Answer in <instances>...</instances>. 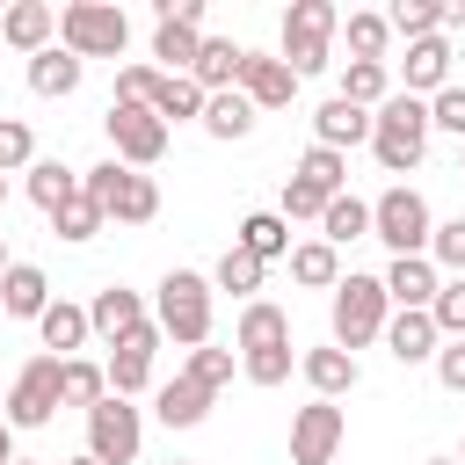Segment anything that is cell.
<instances>
[{
	"label": "cell",
	"instance_id": "obj_1",
	"mask_svg": "<svg viewBox=\"0 0 465 465\" xmlns=\"http://www.w3.org/2000/svg\"><path fill=\"white\" fill-rule=\"evenodd\" d=\"M232 349H240V371H247V385H283L291 378V312L283 305H269V298H247L240 305V327H232Z\"/></svg>",
	"mask_w": 465,
	"mask_h": 465
},
{
	"label": "cell",
	"instance_id": "obj_2",
	"mask_svg": "<svg viewBox=\"0 0 465 465\" xmlns=\"http://www.w3.org/2000/svg\"><path fill=\"white\" fill-rule=\"evenodd\" d=\"M371 153H378L385 174L421 167V153H429V102H414V94L392 87V94L371 109Z\"/></svg>",
	"mask_w": 465,
	"mask_h": 465
},
{
	"label": "cell",
	"instance_id": "obj_3",
	"mask_svg": "<svg viewBox=\"0 0 465 465\" xmlns=\"http://www.w3.org/2000/svg\"><path fill=\"white\" fill-rule=\"evenodd\" d=\"M80 196H87L102 218H116V225H153V218H160V182L138 174V167H124V160L87 167V174H80Z\"/></svg>",
	"mask_w": 465,
	"mask_h": 465
},
{
	"label": "cell",
	"instance_id": "obj_4",
	"mask_svg": "<svg viewBox=\"0 0 465 465\" xmlns=\"http://www.w3.org/2000/svg\"><path fill=\"white\" fill-rule=\"evenodd\" d=\"M153 327L182 349H203L211 341V276L196 269H167L160 276V298H153Z\"/></svg>",
	"mask_w": 465,
	"mask_h": 465
},
{
	"label": "cell",
	"instance_id": "obj_5",
	"mask_svg": "<svg viewBox=\"0 0 465 465\" xmlns=\"http://www.w3.org/2000/svg\"><path fill=\"white\" fill-rule=\"evenodd\" d=\"M385 320H392V298H385V283L378 276H341L334 283V305H327V327H334V349H371L378 334H385Z\"/></svg>",
	"mask_w": 465,
	"mask_h": 465
},
{
	"label": "cell",
	"instance_id": "obj_6",
	"mask_svg": "<svg viewBox=\"0 0 465 465\" xmlns=\"http://www.w3.org/2000/svg\"><path fill=\"white\" fill-rule=\"evenodd\" d=\"M334 29H341V7L334 0H291L283 7V65L298 80L327 73L334 65Z\"/></svg>",
	"mask_w": 465,
	"mask_h": 465
},
{
	"label": "cell",
	"instance_id": "obj_7",
	"mask_svg": "<svg viewBox=\"0 0 465 465\" xmlns=\"http://www.w3.org/2000/svg\"><path fill=\"white\" fill-rule=\"evenodd\" d=\"M58 44L87 65V58H124V44H131V15L116 7V0H73V7H58Z\"/></svg>",
	"mask_w": 465,
	"mask_h": 465
},
{
	"label": "cell",
	"instance_id": "obj_8",
	"mask_svg": "<svg viewBox=\"0 0 465 465\" xmlns=\"http://www.w3.org/2000/svg\"><path fill=\"white\" fill-rule=\"evenodd\" d=\"M429 232H436V218H429V196H421V189L392 182V189L371 203V240H385L392 254H429Z\"/></svg>",
	"mask_w": 465,
	"mask_h": 465
},
{
	"label": "cell",
	"instance_id": "obj_9",
	"mask_svg": "<svg viewBox=\"0 0 465 465\" xmlns=\"http://www.w3.org/2000/svg\"><path fill=\"white\" fill-rule=\"evenodd\" d=\"M138 443H145V421H138V407L131 400H94L87 407V458L94 465H131L138 458Z\"/></svg>",
	"mask_w": 465,
	"mask_h": 465
},
{
	"label": "cell",
	"instance_id": "obj_10",
	"mask_svg": "<svg viewBox=\"0 0 465 465\" xmlns=\"http://www.w3.org/2000/svg\"><path fill=\"white\" fill-rule=\"evenodd\" d=\"M0 414H7V429H44V421L58 414V356H29V363L15 371Z\"/></svg>",
	"mask_w": 465,
	"mask_h": 465
},
{
	"label": "cell",
	"instance_id": "obj_11",
	"mask_svg": "<svg viewBox=\"0 0 465 465\" xmlns=\"http://www.w3.org/2000/svg\"><path fill=\"white\" fill-rule=\"evenodd\" d=\"M160 153H167V124L153 116V109H131V102H109V160H124V167H160Z\"/></svg>",
	"mask_w": 465,
	"mask_h": 465
},
{
	"label": "cell",
	"instance_id": "obj_12",
	"mask_svg": "<svg viewBox=\"0 0 465 465\" xmlns=\"http://www.w3.org/2000/svg\"><path fill=\"white\" fill-rule=\"evenodd\" d=\"M341 436H349V414L334 400H305L291 414V465H334Z\"/></svg>",
	"mask_w": 465,
	"mask_h": 465
},
{
	"label": "cell",
	"instance_id": "obj_13",
	"mask_svg": "<svg viewBox=\"0 0 465 465\" xmlns=\"http://www.w3.org/2000/svg\"><path fill=\"white\" fill-rule=\"evenodd\" d=\"M378 283H385L392 312H429V305H436V291H443V276H436V262H429V254H392Z\"/></svg>",
	"mask_w": 465,
	"mask_h": 465
},
{
	"label": "cell",
	"instance_id": "obj_14",
	"mask_svg": "<svg viewBox=\"0 0 465 465\" xmlns=\"http://www.w3.org/2000/svg\"><path fill=\"white\" fill-rule=\"evenodd\" d=\"M240 94L254 102V116H269V109H291V94H298V73H291L283 58H262V51H247V65H240Z\"/></svg>",
	"mask_w": 465,
	"mask_h": 465
},
{
	"label": "cell",
	"instance_id": "obj_15",
	"mask_svg": "<svg viewBox=\"0 0 465 465\" xmlns=\"http://www.w3.org/2000/svg\"><path fill=\"white\" fill-rule=\"evenodd\" d=\"M312 145H327V153H341V160H349V145H371V109H356V102L327 94V102L312 109Z\"/></svg>",
	"mask_w": 465,
	"mask_h": 465
},
{
	"label": "cell",
	"instance_id": "obj_16",
	"mask_svg": "<svg viewBox=\"0 0 465 465\" xmlns=\"http://www.w3.org/2000/svg\"><path fill=\"white\" fill-rule=\"evenodd\" d=\"M436 87H450V44H443V36H421V44H407V58H400V94L429 102Z\"/></svg>",
	"mask_w": 465,
	"mask_h": 465
},
{
	"label": "cell",
	"instance_id": "obj_17",
	"mask_svg": "<svg viewBox=\"0 0 465 465\" xmlns=\"http://www.w3.org/2000/svg\"><path fill=\"white\" fill-rule=\"evenodd\" d=\"M0 36H7L22 58H36V51L58 44V7H44V0H15V7L0 15Z\"/></svg>",
	"mask_w": 465,
	"mask_h": 465
},
{
	"label": "cell",
	"instance_id": "obj_18",
	"mask_svg": "<svg viewBox=\"0 0 465 465\" xmlns=\"http://www.w3.org/2000/svg\"><path fill=\"white\" fill-rule=\"evenodd\" d=\"M378 341L392 349V363H436V349H443V334H436L429 312H392Z\"/></svg>",
	"mask_w": 465,
	"mask_h": 465
},
{
	"label": "cell",
	"instance_id": "obj_19",
	"mask_svg": "<svg viewBox=\"0 0 465 465\" xmlns=\"http://www.w3.org/2000/svg\"><path fill=\"white\" fill-rule=\"evenodd\" d=\"M298 371H305L312 400H341V392H356V378H363V371H356V356H349V349H334V341H327V349H305V356H298Z\"/></svg>",
	"mask_w": 465,
	"mask_h": 465
},
{
	"label": "cell",
	"instance_id": "obj_20",
	"mask_svg": "<svg viewBox=\"0 0 465 465\" xmlns=\"http://www.w3.org/2000/svg\"><path fill=\"white\" fill-rule=\"evenodd\" d=\"M240 65H247V51H240L232 36H203V44H196L189 80H196L203 94H225V87H240Z\"/></svg>",
	"mask_w": 465,
	"mask_h": 465
},
{
	"label": "cell",
	"instance_id": "obj_21",
	"mask_svg": "<svg viewBox=\"0 0 465 465\" xmlns=\"http://www.w3.org/2000/svg\"><path fill=\"white\" fill-rule=\"evenodd\" d=\"M44 305H51V276H44L36 262H7V276H0V312L44 320Z\"/></svg>",
	"mask_w": 465,
	"mask_h": 465
},
{
	"label": "cell",
	"instance_id": "obj_22",
	"mask_svg": "<svg viewBox=\"0 0 465 465\" xmlns=\"http://www.w3.org/2000/svg\"><path fill=\"white\" fill-rule=\"evenodd\" d=\"M87 334H94V327H87V305H65V298H51L44 320H36V341H44V356H58V363H65Z\"/></svg>",
	"mask_w": 465,
	"mask_h": 465
},
{
	"label": "cell",
	"instance_id": "obj_23",
	"mask_svg": "<svg viewBox=\"0 0 465 465\" xmlns=\"http://www.w3.org/2000/svg\"><path fill=\"white\" fill-rule=\"evenodd\" d=\"M211 400H218V392H203L196 378H182V371H174V378L153 392V414H160L167 429H196V421L211 414Z\"/></svg>",
	"mask_w": 465,
	"mask_h": 465
},
{
	"label": "cell",
	"instance_id": "obj_24",
	"mask_svg": "<svg viewBox=\"0 0 465 465\" xmlns=\"http://www.w3.org/2000/svg\"><path fill=\"white\" fill-rule=\"evenodd\" d=\"M138 320H145V298H138V291H124V283L94 291V305H87V327H94V334H109V341H124Z\"/></svg>",
	"mask_w": 465,
	"mask_h": 465
},
{
	"label": "cell",
	"instance_id": "obj_25",
	"mask_svg": "<svg viewBox=\"0 0 465 465\" xmlns=\"http://www.w3.org/2000/svg\"><path fill=\"white\" fill-rule=\"evenodd\" d=\"M80 73H87V65H80L65 44H51V51H36V58H29V94L58 102V94H73V87H80Z\"/></svg>",
	"mask_w": 465,
	"mask_h": 465
},
{
	"label": "cell",
	"instance_id": "obj_26",
	"mask_svg": "<svg viewBox=\"0 0 465 465\" xmlns=\"http://www.w3.org/2000/svg\"><path fill=\"white\" fill-rule=\"evenodd\" d=\"M145 109H153L167 131H174V124H196V116H203V87H196L189 73H160V87H153Z\"/></svg>",
	"mask_w": 465,
	"mask_h": 465
},
{
	"label": "cell",
	"instance_id": "obj_27",
	"mask_svg": "<svg viewBox=\"0 0 465 465\" xmlns=\"http://www.w3.org/2000/svg\"><path fill=\"white\" fill-rule=\"evenodd\" d=\"M320 240H327L334 254H341L349 240H371V203H363V196H349V189H341V196H327V211H320Z\"/></svg>",
	"mask_w": 465,
	"mask_h": 465
},
{
	"label": "cell",
	"instance_id": "obj_28",
	"mask_svg": "<svg viewBox=\"0 0 465 465\" xmlns=\"http://www.w3.org/2000/svg\"><path fill=\"white\" fill-rule=\"evenodd\" d=\"M240 254H254L262 269L269 262H291V225L276 218V211H254V218H240V240H232Z\"/></svg>",
	"mask_w": 465,
	"mask_h": 465
},
{
	"label": "cell",
	"instance_id": "obj_29",
	"mask_svg": "<svg viewBox=\"0 0 465 465\" xmlns=\"http://www.w3.org/2000/svg\"><path fill=\"white\" fill-rule=\"evenodd\" d=\"M443 22H450V0H392V7H385V29L407 36V44L443 36Z\"/></svg>",
	"mask_w": 465,
	"mask_h": 465
},
{
	"label": "cell",
	"instance_id": "obj_30",
	"mask_svg": "<svg viewBox=\"0 0 465 465\" xmlns=\"http://www.w3.org/2000/svg\"><path fill=\"white\" fill-rule=\"evenodd\" d=\"M196 124H203L211 138H225V145H232V138H247V131H254V102H247L240 87H225V94H203V116H196Z\"/></svg>",
	"mask_w": 465,
	"mask_h": 465
},
{
	"label": "cell",
	"instance_id": "obj_31",
	"mask_svg": "<svg viewBox=\"0 0 465 465\" xmlns=\"http://www.w3.org/2000/svg\"><path fill=\"white\" fill-rule=\"evenodd\" d=\"M80 196V167H65V160H29V203L51 218L58 203H73Z\"/></svg>",
	"mask_w": 465,
	"mask_h": 465
},
{
	"label": "cell",
	"instance_id": "obj_32",
	"mask_svg": "<svg viewBox=\"0 0 465 465\" xmlns=\"http://www.w3.org/2000/svg\"><path fill=\"white\" fill-rule=\"evenodd\" d=\"M291 283H305V291H334V283H341V254H334L327 240H298V247H291Z\"/></svg>",
	"mask_w": 465,
	"mask_h": 465
},
{
	"label": "cell",
	"instance_id": "obj_33",
	"mask_svg": "<svg viewBox=\"0 0 465 465\" xmlns=\"http://www.w3.org/2000/svg\"><path fill=\"white\" fill-rule=\"evenodd\" d=\"M94 400H109V378H102V363H87V356H65L58 363V407H94Z\"/></svg>",
	"mask_w": 465,
	"mask_h": 465
},
{
	"label": "cell",
	"instance_id": "obj_34",
	"mask_svg": "<svg viewBox=\"0 0 465 465\" xmlns=\"http://www.w3.org/2000/svg\"><path fill=\"white\" fill-rule=\"evenodd\" d=\"M341 36H349V65H385V44H392V29H385V15H349L341 22Z\"/></svg>",
	"mask_w": 465,
	"mask_h": 465
},
{
	"label": "cell",
	"instance_id": "obj_35",
	"mask_svg": "<svg viewBox=\"0 0 465 465\" xmlns=\"http://www.w3.org/2000/svg\"><path fill=\"white\" fill-rule=\"evenodd\" d=\"M341 102H356V109H378L385 94H392V73L385 65H341V87H334Z\"/></svg>",
	"mask_w": 465,
	"mask_h": 465
},
{
	"label": "cell",
	"instance_id": "obj_36",
	"mask_svg": "<svg viewBox=\"0 0 465 465\" xmlns=\"http://www.w3.org/2000/svg\"><path fill=\"white\" fill-rule=\"evenodd\" d=\"M291 174H298V182H312L320 196H341V182H349V160H341V153H327V145H305V160H298Z\"/></svg>",
	"mask_w": 465,
	"mask_h": 465
},
{
	"label": "cell",
	"instance_id": "obj_37",
	"mask_svg": "<svg viewBox=\"0 0 465 465\" xmlns=\"http://www.w3.org/2000/svg\"><path fill=\"white\" fill-rule=\"evenodd\" d=\"M102 378H109V392H116V400H131V392H145V385H153V356H145V349H116V356L102 363Z\"/></svg>",
	"mask_w": 465,
	"mask_h": 465
},
{
	"label": "cell",
	"instance_id": "obj_38",
	"mask_svg": "<svg viewBox=\"0 0 465 465\" xmlns=\"http://www.w3.org/2000/svg\"><path fill=\"white\" fill-rule=\"evenodd\" d=\"M211 291H232V298L262 291V262H254V254H240V247H225V254H218V269H211Z\"/></svg>",
	"mask_w": 465,
	"mask_h": 465
},
{
	"label": "cell",
	"instance_id": "obj_39",
	"mask_svg": "<svg viewBox=\"0 0 465 465\" xmlns=\"http://www.w3.org/2000/svg\"><path fill=\"white\" fill-rule=\"evenodd\" d=\"M429 320H436V334H443V341H465V276H443V291H436Z\"/></svg>",
	"mask_w": 465,
	"mask_h": 465
},
{
	"label": "cell",
	"instance_id": "obj_40",
	"mask_svg": "<svg viewBox=\"0 0 465 465\" xmlns=\"http://www.w3.org/2000/svg\"><path fill=\"white\" fill-rule=\"evenodd\" d=\"M102 225H109V218H102L87 196H73V203H58V211H51V232H58V240H94Z\"/></svg>",
	"mask_w": 465,
	"mask_h": 465
},
{
	"label": "cell",
	"instance_id": "obj_41",
	"mask_svg": "<svg viewBox=\"0 0 465 465\" xmlns=\"http://www.w3.org/2000/svg\"><path fill=\"white\" fill-rule=\"evenodd\" d=\"M182 378H196L203 392H218V385H232V349H189V363H182Z\"/></svg>",
	"mask_w": 465,
	"mask_h": 465
},
{
	"label": "cell",
	"instance_id": "obj_42",
	"mask_svg": "<svg viewBox=\"0 0 465 465\" xmlns=\"http://www.w3.org/2000/svg\"><path fill=\"white\" fill-rule=\"evenodd\" d=\"M29 160H36L29 124H22V116H0V174H29Z\"/></svg>",
	"mask_w": 465,
	"mask_h": 465
},
{
	"label": "cell",
	"instance_id": "obj_43",
	"mask_svg": "<svg viewBox=\"0 0 465 465\" xmlns=\"http://www.w3.org/2000/svg\"><path fill=\"white\" fill-rule=\"evenodd\" d=\"M429 262H436V276H443V269L465 276V218H443V225L429 232Z\"/></svg>",
	"mask_w": 465,
	"mask_h": 465
},
{
	"label": "cell",
	"instance_id": "obj_44",
	"mask_svg": "<svg viewBox=\"0 0 465 465\" xmlns=\"http://www.w3.org/2000/svg\"><path fill=\"white\" fill-rule=\"evenodd\" d=\"M153 87H160V65H145V58H124V65H116V102L145 109V102H153Z\"/></svg>",
	"mask_w": 465,
	"mask_h": 465
},
{
	"label": "cell",
	"instance_id": "obj_45",
	"mask_svg": "<svg viewBox=\"0 0 465 465\" xmlns=\"http://www.w3.org/2000/svg\"><path fill=\"white\" fill-rule=\"evenodd\" d=\"M429 131H450V138H465V87H458V80L429 94Z\"/></svg>",
	"mask_w": 465,
	"mask_h": 465
},
{
	"label": "cell",
	"instance_id": "obj_46",
	"mask_svg": "<svg viewBox=\"0 0 465 465\" xmlns=\"http://www.w3.org/2000/svg\"><path fill=\"white\" fill-rule=\"evenodd\" d=\"M320 211H327V196H320L312 182H298V174H291V182H283V211H276V218L291 225V218H320Z\"/></svg>",
	"mask_w": 465,
	"mask_h": 465
},
{
	"label": "cell",
	"instance_id": "obj_47",
	"mask_svg": "<svg viewBox=\"0 0 465 465\" xmlns=\"http://www.w3.org/2000/svg\"><path fill=\"white\" fill-rule=\"evenodd\" d=\"M436 378H443V392H465V341L436 349Z\"/></svg>",
	"mask_w": 465,
	"mask_h": 465
},
{
	"label": "cell",
	"instance_id": "obj_48",
	"mask_svg": "<svg viewBox=\"0 0 465 465\" xmlns=\"http://www.w3.org/2000/svg\"><path fill=\"white\" fill-rule=\"evenodd\" d=\"M0 465H15V429H7V414H0Z\"/></svg>",
	"mask_w": 465,
	"mask_h": 465
},
{
	"label": "cell",
	"instance_id": "obj_49",
	"mask_svg": "<svg viewBox=\"0 0 465 465\" xmlns=\"http://www.w3.org/2000/svg\"><path fill=\"white\" fill-rule=\"evenodd\" d=\"M450 22H465V0H450Z\"/></svg>",
	"mask_w": 465,
	"mask_h": 465
},
{
	"label": "cell",
	"instance_id": "obj_50",
	"mask_svg": "<svg viewBox=\"0 0 465 465\" xmlns=\"http://www.w3.org/2000/svg\"><path fill=\"white\" fill-rule=\"evenodd\" d=\"M0 276H7V240H0Z\"/></svg>",
	"mask_w": 465,
	"mask_h": 465
},
{
	"label": "cell",
	"instance_id": "obj_51",
	"mask_svg": "<svg viewBox=\"0 0 465 465\" xmlns=\"http://www.w3.org/2000/svg\"><path fill=\"white\" fill-rule=\"evenodd\" d=\"M65 465H94V458H87V450H80V458H65Z\"/></svg>",
	"mask_w": 465,
	"mask_h": 465
},
{
	"label": "cell",
	"instance_id": "obj_52",
	"mask_svg": "<svg viewBox=\"0 0 465 465\" xmlns=\"http://www.w3.org/2000/svg\"><path fill=\"white\" fill-rule=\"evenodd\" d=\"M421 465H458V458H421Z\"/></svg>",
	"mask_w": 465,
	"mask_h": 465
},
{
	"label": "cell",
	"instance_id": "obj_53",
	"mask_svg": "<svg viewBox=\"0 0 465 465\" xmlns=\"http://www.w3.org/2000/svg\"><path fill=\"white\" fill-rule=\"evenodd\" d=\"M0 211H7V174H0Z\"/></svg>",
	"mask_w": 465,
	"mask_h": 465
},
{
	"label": "cell",
	"instance_id": "obj_54",
	"mask_svg": "<svg viewBox=\"0 0 465 465\" xmlns=\"http://www.w3.org/2000/svg\"><path fill=\"white\" fill-rule=\"evenodd\" d=\"M15 465H36V458H15Z\"/></svg>",
	"mask_w": 465,
	"mask_h": 465
},
{
	"label": "cell",
	"instance_id": "obj_55",
	"mask_svg": "<svg viewBox=\"0 0 465 465\" xmlns=\"http://www.w3.org/2000/svg\"><path fill=\"white\" fill-rule=\"evenodd\" d=\"M458 174H465V153H458Z\"/></svg>",
	"mask_w": 465,
	"mask_h": 465
},
{
	"label": "cell",
	"instance_id": "obj_56",
	"mask_svg": "<svg viewBox=\"0 0 465 465\" xmlns=\"http://www.w3.org/2000/svg\"><path fill=\"white\" fill-rule=\"evenodd\" d=\"M167 465H189V458H167Z\"/></svg>",
	"mask_w": 465,
	"mask_h": 465
},
{
	"label": "cell",
	"instance_id": "obj_57",
	"mask_svg": "<svg viewBox=\"0 0 465 465\" xmlns=\"http://www.w3.org/2000/svg\"><path fill=\"white\" fill-rule=\"evenodd\" d=\"M458 465H465V450H458Z\"/></svg>",
	"mask_w": 465,
	"mask_h": 465
}]
</instances>
